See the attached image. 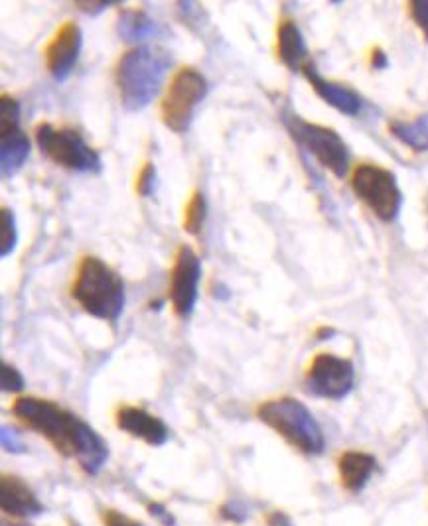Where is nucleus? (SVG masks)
<instances>
[{"mask_svg":"<svg viewBox=\"0 0 428 526\" xmlns=\"http://www.w3.org/2000/svg\"><path fill=\"white\" fill-rule=\"evenodd\" d=\"M257 418L273 428L286 442L304 452V454H320L324 450V434L312 412L296 398L283 396L263 402L257 408Z\"/></svg>","mask_w":428,"mask_h":526,"instance_id":"4","label":"nucleus"},{"mask_svg":"<svg viewBox=\"0 0 428 526\" xmlns=\"http://www.w3.org/2000/svg\"><path fill=\"white\" fill-rule=\"evenodd\" d=\"M0 507L10 517H36L44 513L42 503L30 485L16 475H2L0 479Z\"/></svg>","mask_w":428,"mask_h":526,"instance_id":"14","label":"nucleus"},{"mask_svg":"<svg viewBox=\"0 0 428 526\" xmlns=\"http://www.w3.org/2000/svg\"><path fill=\"white\" fill-rule=\"evenodd\" d=\"M34 136L38 148L54 164L72 172H85V174L101 172V156L75 129L40 123L34 131Z\"/></svg>","mask_w":428,"mask_h":526,"instance_id":"6","label":"nucleus"},{"mask_svg":"<svg viewBox=\"0 0 428 526\" xmlns=\"http://www.w3.org/2000/svg\"><path fill=\"white\" fill-rule=\"evenodd\" d=\"M83 46V32L75 22H64L46 46V67L50 75L64 83L72 75Z\"/></svg>","mask_w":428,"mask_h":526,"instance_id":"12","label":"nucleus"},{"mask_svg":"<svg viewBox=\"0 0 428 526\" xmlns=\"http://www.w3.org/2000/svg\"><path fill=\"white\" fill-rule=\"evenodd\" d=\"M12 414L50 440L62 456L75 458L89 475H97L109 458L107 442L87 422L52 400L20 396L12 404Z\"/></svg>","mask_w":428,"mask_h":526,"instance_id":"1","label":"nucleus"},{"mask_svg":"<svg viewBox=\"0 0 428 526\" xmlns=\"http://www.w3.org/2000/svg\"><path fill=\"white\" fill-rule=\"evenodd\" d=\"M30 156V140L20 129V103L10 97H0V170L2 178H12Z\"/></svg>","mask_w":428,"mask_h":526,"instance_id":"10","label":"nucleus"},{"mask_svg":"<svg viewBox=\"0 0 428 526\" xmlns=\"http://www.w3.org/2000/svg\"><path fill=\"white\" fill-rule=\"evenodd\" d=\"M156 188V168L152 162H146L135 182V190L141 198H150Z\"/></svg>","mask_w":428,"mask_h":526,"instance_id":"23","label":"nucleus"},{"mask_svg":"<svg viewBox=\"0 0 428 526\" xmlns=\"http://www.w3.org/2000/svg\"><path fill=\"white\" fill-rule=\"evenodd\" d=\"M407 6H409V14L413 22L419 26V30L423 32L428 42V0H413Z\"/></svg>","mask_w":428,"mask_h":526,"instance_id":"24","label":"nucleus"},{"mask_svg":"<svg viewBox=\"0 0 428 526\" xmlns=\"http://www.w3.org/2000/svg\"><path fill=\"white\" fill-rule=\"evenodd\" d=\"M4 526H26V525H4Z\"/></svg>","mask_w":428,"mask_h":526,"instance_id":"32","label":"nucleus"},{"mask_svg":"<svg viewBox=\"0 0 428 526\" xmlns=\"http://www.w3.org/2000/svg\"><path fill=\"white\" fill-rule=\"evenodd\" d=\"M277 54L290 71H302L308 66V48L300 28L292 20H283L277 30Z\"/></svg>","mask_w":428,"mask_h":526,"instance_id":"16","label":"nucleus"},{"mask_svg":"<svg viewBox=\"0 0 428 526\" xmlns=\"http://www.w3.org/2000/svg\"><path fill=\"white\" fill-rule=\"evenodd\" d=\"M269 526H290V521L283 513H273L269 515Z\"/></svg>","mask_w":428,"mask_h":526,"instance_id":"31","label":"nucleus"},{"mask_svg":"<svg viewBox=\"0 0 428 526\" xmlns=\"http://www.w3.org/2000/svg\"><path fill=\"white\" fill-rule=\"evenodd\" d=\"M356 371L350 359L336 357L332 353H320L314 357L306 373L308 393L330 400H342L354 389Z\"/></svg>","mask_w":428,"mask_h":526,"instance_id":"9","label":"nucleus"},{"mask_svg":"<svg viewBox=\"0 0 428 526\" xmlns=\"http://www.w3.org/2000/svg\"><path fill=\"white\" fill-rule=\"evenodd\" d=\"M117 426L127 432L133 438H141L148 446H164L168 442L170 430L168 426L154 414L146 412L139 406H123L119 408L117 416Z\"/></svg>","mask_w":428,"mask_h":526,"instance_id":"13","label":"nucleus"},{"mask_svg":"<svg viewBox=\"0 0 428 526\" xmlns=\"http://www.w3.org/2000/svg\"><path fill=\"white\" fill-rule=\"evenodd\" d=\"M148 511H150V515L158 517V519H160L164 525H174V519L168 515V511H164V507H160V505L152 503V505L148 507Z\"/></svg>","mask_w":428,"mask_h":526,"instance_id":"29","label":"nucleus"},{"mask_svg":"<svg viewBox=\"0 0 428 526\" xmlns=\"http://www.w3.org/2000/svg\"><path fill=\"white\" fill-rule=\"evenodd\" d=\"M389 131L399 142H403L411 150L427 152L428 115H421L415 121H391Z\"/></svg>","mask_w":428,"mask_h":526,"instance_id":"18","label":"nucleus"},{"mask_svg":"<svg viewBox=\"0 0 428 526\" xmlns=\"http://www.w3.org/2000/svg\"><path fill=\"white\" fill-rule=\"evenodd\" d=\"M0 385L4 393H20L24 389V377L18 369L8 363H2L0 369Z\"/></svg>","mask_w":428,"mask_h":526,"instance_id":"22","label":"nucleus"},{"mask_svg":"<svg viewBox=\"0 0 428 526\" xmlns=\"http://www.w3.org/2000/svg\"><path fill=\"white\" fill-rule=\"evenodd\" d=\"M371 66L375 67V69H385V67L389 66V60H387V56H385L383 50L375 48V50L371 52Z\"/></svg>","mask_w":428,"mask_h":526,"instance_id":"30","label":"nucleus"},{"mask_svg":"<svg viewBox=\"0 0 428 526\" xmlns=\"http://www.w3.org/2000/svg\"><path fill=\"white\" fill-rule=\"evenodd\" d=\"M221 515H223L225 519L233 521V523H241V521L247 517V513H245L241 507H237V505H227V507H221Z\"/></svg>","mask_w":428,"mask_h":526,"instance_id":"28","label":"nucleus"},{"mask_svg":"<svg viewBox=\"0 0 428 526\" xmlns=\"http://www.w3.org/2000/svg\"><path fill=\"white\" fill-rule=\"evenodd\" d=\"M117 32L125 42H143L156 34V22L143 10H125L119 16Z\"/></svg>","mask_w":428,"mask_h":526,"instance_id":"19","label":"nucleus"},{"mask_svg":"<svg viewBox=\"0 0 428 526\" xmlns=\"http://www.w3.org/2000/svg\"><path fill=\"white\" fill-rule=\"evenodd\" d=\"M208 91L210 83L198 69H178L172 75L160 103V117L164 127L178 134L188 131L192 127L196 109L206 99Z\"/></svg>","mask_w":428,"mask_h":526,"instance_id":"5","label":"nucleus"},{"mask_svg":"<svg viewBox=\"0 0 428 526\" xmlns=\"http://www.w3.org/2000/svg\"><path fill=\"white\" fill-rule=\"evenodd\" d=\"M202 276V261L192 247L182 245L176 251L170 270V304L178 318L186 320L192 316L198 302V286Z\"/></svg>","mask_w":428,"mask_h":526,"instance_id":"11","label":"nucleus"},{"mask_svg":"<svg viewBox=\"0 0 428 526\" xmlns=\"http://www.w3.org/2000/svg\"><path fill=\"white\" fill-rule=\"evenodd\" d=\"M206 219H208V201L202 192H194L184 207L182 227L190 235H200Z\"/></svg>","mask_w":428,"mask_h":526,"instance_id":"20","label":"nucleus"},{"mask_svg":"<svg viewBox=\"0 0 428 526\" xmlns=\"http://www.w3.org/2000/svg\"><path fill=\"white\" fill-rule=\"evenodd\" d=\"M0 257L6 259L12 255V251L16 249L18 243V227H16V217L12 213V209L2 207L0 209Z\"/></svg>","mask_w":428,"mask_h":526,"instance_id":"21","label":"nucleus"},{"mask_svg":"<svg viewBox=\"0 0 428 526\" xmlns=\"http://www.w3.org/2000/svg\"><path fill=\"white\" fill-rule=\"evenodd\" d=\"M0 438H2V446H4V450L12 452V454H22V452L26 450V448H24V444L20 442V438L16 436V432H14V430H10L8 426H2Z\"/></svg>","mask_w":428,"mask_h":526,"instance_id":"25","label":"nucleus"},{"mask_svg":"<svg viewBox=\"0 0 428 526\" xmlns=\"http://www.w3.org/2000/svg\"><path fill=\"white\" fill-rule=\"evenodd\" d=\"M302 71L308 83L312 85V89L318 93V97L324 99L328 105H332L336 111L350 115V117H354L361 111V97L354 89L324 79L312 64H308Z\"/></svg>","mask_w":428,"mask_h":526,"instance_id":"15","label":"nucleus"},{"mask_svg":"<svg viewBox=\"0 0 428 526\" xmlns=\"http://www.w3.org/2000/svg\"><path fill=\"white\" fill-rule=\"evenodd\" d=\"M286 131L308 150L324 168H328L336 178H344L350 170V150L344 138L328 127L304 121L294 113L283 115Z\"/></svg>","mask_w":428,"mask_h":526,"instance_id":"7","label":"nucleus"},{"mask_svg":"<svg viewBox=\"0 0 428 526\" xmlns=\"http://www.w3.org/2000/svg\"><path fill=\"white\" fill-rule=\"evenodd\" d=\"M119 2H105V0H97V2H75V6L79 8V10H83V12H87V14H99V12H103V10H107L109 6H117Z\"/></svg>","mask_w":428,"mask_h":526,"instance_id":"27","label":"nucleus"},{"mask_svg":"<svg viewBox=\"0 0 428 526\" xmlns=\"http://www.w3.org/2000/svg\"><path fill=\"white\" fill-rule=\"evenodd\" d=\"M375 467H377V461L373 456L363 454V452H346L338 461L342 485L352 493L361 491L365 483L369 481V477L373 475Z\"/></svg>","mask_w":428,"mask_h":526,"instance_id":"17","label":"nucleus"},{"mask_svg":"<svg viewBox=\"0 0 428 526\" xmlns=\"http://www.w3.org/2000/svg\"><path fill=\"white\" fill-rule=\"evenodd\" d=\"M352 188L381 221L391 223L397 219L403 194L393 172L375 164H359L352 174Z\"/></svg>","mask_w":428,"mask_h":526,"instance_id":"8","label":"nucleus"},{"mask_svg":"<svg viewBox=\"0 0 428 526\" xmlns=\"http://www.w3.org/2000/svg\"><path fill=\"white\" fill-rule=\"evenodd\" d=\"M103 523L105 526H143L141 521H135V519H131V517H127L115 509H107L103 513Z\"/></svg>","mask_w":428,"mask_h":526,"instance_id":"26","label":"nucleus"},{"mask_svg":"<svg viewBox=\"0 0 428 526\" xmlns=\"http://www.w3.org/2000/svg\"><path fill=\"white\" fill-rule=\"evenodd\" d=\"M170 64V52L158 46H139L125 52L115 67L121 105L131 113L143 111L158 95Z\"/></svg>","mask_w":428,"mask_h":526,"instance_id":"2","label":"nucleus"},{"mask_svg":"<svg viewBox=\"0 0 428 526\" xmlns=\"http://www.w3.org/2000/svg\"><path fill=\"white\" fill-rule=\"evenodd\" d=\"M72 298L89 316L115 324L125 308V284L109 264L89 255L77 266Z\"/></svg>","mask_w":428,"mask_h":526,"instance_id":"3","label":"nucleus"}]
</instances>
